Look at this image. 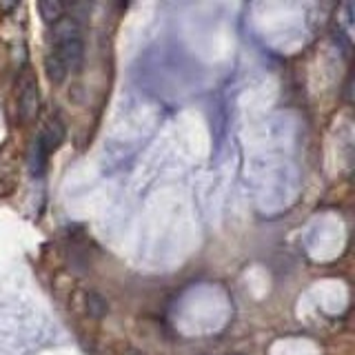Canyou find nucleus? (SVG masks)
I'll use <instances>...</instances> for the list:
<instances>
[{
	"label": "nucleus",
	"instance_id": "f257e3e1",
	"mask_svg": "<svg viewBox=\"0 0 355 355\" xmlns=\"http://www.w3.org/2000/svg\"><path fill=\"white\" fill-rule=\"evenodd\" d=\"M18 87H20V92H18V111H20V118L22 120H31L33 116L38 114L40 94H38L36 78H33V73L29 69L22 71Z\"/></svg>",
	"mask_w": 355,
	"mask_h": 355
},
{
	"label": "nucleus",
	"instance_id": "f03ea898",
	"mask_svg": "<svg viewBox=\"0 0 355 355\" xmlns=\"http://www.w3.org/2000/svg\"><path fill=\"white\" fill-rule=\"evenodd\" d=\"M64 138V125L60 118H47L40 129V136L36 140V153H38V162L44 164V158L60 147V142Z\"/></svg>",
	"mask_w": 355,
	"mask_h": 355
},
{
	"label": "nucleus",
	"instance_id": "7ed1b4c3",
	"mask_svg": "<svg viewBox=\"0 0 355 355\" xmlns=\"http://www.w3.org/2000/svg\"><path fill=\"white\" fill-rule=\"evenodd\" d=\"M53 51L60 55V60L64 62L67 71H78L83 64V40H71V42H62V44H55Z\"/></svg>",
	"mask_w": 355,
	"mask_h": 355
},
{
	"label": "nucleus",
	"instance_id": "20e7f679",
	"mask_svg": "<svg viewBox=\"0 0 355 355\" xmlns=\"http://www.w3.org/2000/svg\"><path fill=\"white\" fill-rule=\"evenodd\" d=\"M51 36H53V47L62 42H71V40H83L80 38V25L69 16H62L55 25H51Z\"/></svg>",
	"mask_w": 355,
	"mask_h": 355
},
{
	"label": "nucleus",
	"instance_id": "39448f33",
	"mask_svg": "<svg viewBox=\"0 0 355 355\" xmlns=\"http://www.w3.org/2000/svg\"><path fill=\"white\" fill-rule=\"evenodd\" d=\"M44 71H47V78L53 83V85H60V83H64V78H67V67H64V62L60 60V55L55 53L53 49L44 55Z\"/></svg>",
	"mask_w": 355,
	"mask_h": 355
},
{
	"label": "nucleus",
	"instance_id": "423d86ee",
	"mask_svg": "<svg viewBox=\"0 0 355 355\" xmlns=\"http://www.w3.org/2000/svg\"><path fill=\"white\" fill-rule=\"evenodd\" d=\"M85 311H87L89 318L103 320L107 315V311H109V304H107V300L100 293L89 291V293H85Z\"/></svg>",
	"mask_w": 355,
	"mask_h": 355
},
{
	"label": "nucleus",
	"instance_id": "0eeeda50",
	"mask_svg": "<svg viewBox=\"0 0 355 355\" xmlns=\"http://www.w3.org/2000/svg\"><path fill=\"white\" fill-rule=\"evenodd\" d=\"M38 11H40V18L47 22V25H55V22L64 16L67 7L62 3H58V0H40Z\"/></svg>",
	"mask_w": 355,
	"mask_h": 355
},
{
	"label": "nucleus",
	"instance_id": "6e6552de",
	"mask_svg": "<svg viewBox=\"0 0 355 355\" xmlns=\"http://www.w3.org/2000/svg\"><path fill=\"white\" fill-rule=\"evenodd\" d=\"M127 355H144V353H140V351H136V349H129Z\"/></svg>",
	"mask_w": 355,
	"mask_h": 355
},
{
	"label": "nucleus",
	"instance_id": "1a4fd4ad",
	"mask_svg": "<svg viewBox=\"0 0 355 355\" xmlns=\"http://www.w3.org/2000/svg\"><path fill=\"white\" fill-rule=\"evenodd\" d=\"M229 355H242V353H229Z\"/></svg>",
	"mask_w": 355,
	"mask_h": 355
}]
</instances>
